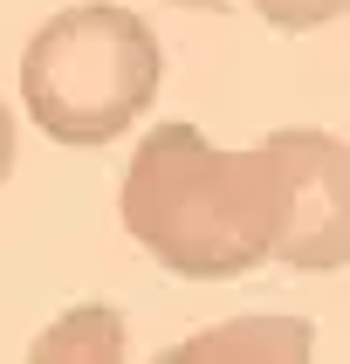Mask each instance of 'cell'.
Segmentation results:
<instances>
[{"label":"cell","mask_w":350,"mask_h":364,"mask_svg":"<svg viewBox=\"0 0 350 364\" xmlns=\"http://www.w3.org/2000/svg\"><path fill=\"white\" fill-rule=\"evenodd\" d=\"M124 234L185 282H234L275 262L282 227V172L275 151H220L192 124L144 131L117 193Z\"/></svg>","instance_id":"6da1fadb"},{"label":"cell","mask_w":350,"mask_h":364,"mask_svg":"<svg viewBox=\"0 0 350 364\" xmlns=\"http://www.w3.org/2000/svg\"><path fill=\"white\" fill-rule=\"evenodd\" d=\"M158 76L165 55L151 21H138V7H117V0H82V7L48 14L21 55L28 117L55 144L124 138L138 124V110H151Z\"/></svg>","instance_id":"7a4b0ae2"},{"label":"cell","mask_w":350,"mask_h":364,"mask_svg":"<svg viewBox=\"0 0 350 364\" xmlns=\"http://www.w3.org/2000/svg\"><path fill=\"white\" fill-rule=\"evenodd\" d=\"M261 144L282 172L275 262L295 275L350 268V144L329 131H268Z\"/></svg>","instance_id":"3957f363"},{"label":"cell","mask_w":350,"mask_h":364,"mask_svg":"<svg viewBox=\"0 0 350 364\" xmlns=\"http://www.w3.org/2000/svg\"><path fill=\"white\" fill-rule=\"evenodd\" d=\"M316 323L302 316H234L165 350V364H309Z\"/></svg>","instance_id":"277c9868"},{"label":"cell","mask_w":350,"mask_h":364,"mask_svg":"<svg viewBox=\"0 0 350 364\" xmlns=\"http://www.w3.org/2000/svg\"><path fill=\"white\" fill-rule=\"evenodd\" d=\"M117 364L124 358V323L110 303H82L69 309V316H55V323L41 330L35 344V364Z\"/></svg>","instance_id":"5b68a950"},{"label":"cell","mask_w":350,"mask_h":364,"mask_svg":"<svg viewBox=\"0 0 350 364\" xmlns=\"http://www.w3.org/2000/svg\"><path fill=\"white\" fill-rule=\"evenodd\" d=\"M268 28H288V35H302V28H323V21L350 14V0H247Z\"/></svg>","instance_id":"8992f818"},{"label":"cell","mask_w":350,"mask_h":364,"mask_svg":"<svg viewBox=\"0 0 350 364\" xmlns=\"http://www.w3.org/2000/svg\"><path fill=\"white\" fill-rule=\"evenodd\" d=\"M7 172H14V110L0 103V179H7Z\"/></svg>","instance_id":"52a82bcc"},{"label":"cell","mask_w":350,"mask_h":364,"mask_svg":"<svg viewBox=\"0 0 350 364\" xmlns=\"http://www.w3.org/2000/svg\"><path fill=\"white\" fill-rule=\"evenodd\" d=\"M172 7H199V14H220L226 0H172Z\"/></svg>","instance_id":"ba28073f"}]
</instances>
